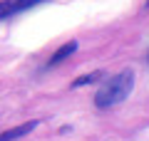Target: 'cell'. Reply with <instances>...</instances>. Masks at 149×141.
Here are the masks:
<instances>
[{
    "label": "cell",
    "mask_w": 149,
    "mask_h": 141,
    "mask_svg": "<svg viewBox=\"0 0 149 141\" xmlns=\"http://www.w3.org/2000/svg\"><path fill=\"white\" fill-rule=\"evenodd\" d=\"M134 89V72L124 69V72L114 74L112 79H107L100 87V92L95 94V106L97 109H109V106L122 104L129 97V92Z\"/></svg>",
    "instance_id": "cell-1"
},
{
    "label": "cell",
    "mask_w": 149,
    "mask_h": 141,
    "mask_svg": "<svg viewBox=\"0 0 149 141\" xmlns=\"http://www.w3.org/2000/svg\"><path fill=\"white\" fill-rule=\"evenodd\" d=\"M42 0H0V20H5L10 15H17L22 10H30V8L40 5Z\"/></svg>",
    "instance_id": "cell-2"
},
{
    "label": "cell",
    "mask_w": 149,
    "mask_h": 141,
    "mask_svg": "<svg viewBox=\"0 0 149 141\" xmlns=\"http://www.w3.org/2000/svg\"><path fill=\"white\" fill-rule=\"evenodd\" d=\"M37 126V121L32 119V121H25V124H20V126H15V129H8V131H3L0 134V141H17L20 136H25V134H30L32 129Z\"/></svg>",
    "instance_id": "cell-3"
},
{
    "label": "cell",
    "mask_w": 149,
    "mask_h": 141,
    "mask_svg": "<svg viewBox=\"0 0 149 141\" xmlns=\"http://www.w3.org/2000/svg\"><path fill=\"white\" fill-rule=\"evenodd\" d=\"M74 52H77V42H74V40H70L67 45H62V47L57 50V52H55L52 57H50V62H47V64H50V67H55V64L65 62V59H67L70 55H74Z\"/></svg>",
    "instance_id": "cell-4"
},
{
    "label": "cell",
    "mask_w": 149,
    "mask_h": 141,
    "mask_svg": "<svg viewBox=\"0 0 149 141\" xmlns=\"http://www.w3.org/2000/svg\"><path fill=\"white\" fill-rule=\"evenodd\" d=\"M102 74L104 72H90V74H85V77H80V79H74L72 82V87H85V84H92V82H97V79H102Z\"/></svg>",
    "instance_id": "cell-5"
},
{
    "label": "cell",
    "mask_w": 149,
    "mask_h": 141,
    "mask_svg": "<svg viewBox=\"0 0 149 141\" xmlns=\"http://www.w3.org/2000/svg\"><path fill=\"white\" fill-rule=\"evenodd\" d=\"M147 62H149V50H147Z\"/></svg>",
    "instance_id": "cell-6"
},
{
    "label": "cell",
    "mask_w": 149,
    "mask_h": 141,
    "mask_svg": "<svg viewBox=\"0 0 149 141\" xmlns=\"http://www.w3.org/2000/svg\"><path fill=\"white\" fill-rule=\"evenodd\" d=\"M147 8H149V0H147Z\"/></svg>",
    "instance_id": "cell-7"
}]
</instances>
